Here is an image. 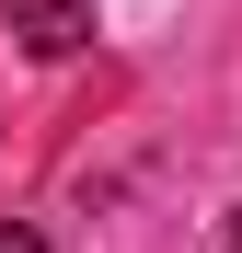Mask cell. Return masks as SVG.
I'll return each mask as SVG.
<instances>
[{"mask_svg":"<svg viewBox=\"0 0 242 253\" xmlns=\"http://www.w3.org/2000/svg\"><path fill=\"white\" fill-rule=\"evenodd\" d=\"M0 23H12L35 58H81L93 46V12H81V0H0Z\"/></svg>","mask_w":242,"mask_h":253,"instance_id":"cell-1","label":"cell"},{"mask_svg":"<svg viewBox=\"0 0 242 253\" xmlns=\"http://www.w3.org/2000/svg\"><path fill=\"white\" fill-rule=\"evenodd\" d=\"M0 253H47V230H23V219H0Z\"/></svg>","mask_w":242,"mask_h":253,"instance_id":"cell-2","label":"cell"},{"mask_svg":"<svg viewBox=\"0 0 242 253\" xmlns=\"http://www.w3.org/2000/svg\"><path fill=\"white\" fill-rule=\"evenodd\" d=\"M231 253H242V207H231Z\"/></svg>","mask_w":242,"mask_h":253,"instance_id":"cell-3","label":"cell"}]
</instances>
